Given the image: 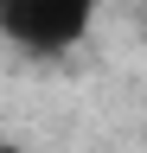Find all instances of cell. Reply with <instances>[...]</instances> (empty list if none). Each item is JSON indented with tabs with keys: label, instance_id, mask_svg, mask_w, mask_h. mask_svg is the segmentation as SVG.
<instances>
[{
	"label": "cell",
	"instance_id": "6da1fadb",
	"mask_svg": "<svg viewBox=\"0 0 147 153\" xmlns=\"http://www.w3.org/2000/svg\"><path fill=\"white\" fill-rule=\"evenodd\" d=\"M141 32H147V7H141Z\"/></svg>",
	"mask_w": 147,
	"mask_h": 153
},
{
	"label": "cell",
	"instance_id": "7a4b0ae2",
	"mask_svg": "<svg viewBox=\"0 0 147 153\" xmlns=\"http://www.w3.org/2000/svg\"><path fill=\"white\" fill-rule=\"evenodd\" d=\"M0 153H13V147H0Z\"/></svg>",
	"mask_w": 147,
	"mask_h": 153
}]
</instances>
